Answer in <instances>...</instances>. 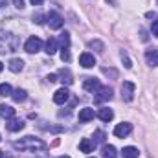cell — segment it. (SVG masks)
<instances>
[{"instance_id": "44dd1931", "label": "cell", "mask_w": 158, "mask_h": 158, "mask_svg": "<svg viewBox=\"0 0 158 158\" xmlns=\"http://www.w3.org/2000/svg\"><path fill=\"white\" fill-rule=\"evenodd\" d=\"M59 44H61L59 50H70V33H68V31H63V33H61Z\"/></svg>"}, {"instance_id": "d6a6232c", "label": "cell", "mask_w": 158, "mask_h": 158, "mask_svg": "<svg viewBox=\"0 0 158 158\" xmlns=\"http://www.w3.org/2000/svg\"><path fill=\"white\" fill-rule=\"evenodd\" d=\"M158 15L156 13H155V11H149V13H147V19H156Z\"/></svg>"}, {"instance_id": "2e32d148", "label": "cell", "mask_w": 158, "mask_h": 158, "mask_svg": "<svg viewBox=\"0 0 158 158\" xmlns=\"http://www.w3.org/2000/svg\"><path fill=\"white\" fill-rule=\"evenodd\" d=\"M98 118L101 119V121H110V119L114 118V112H112V109H109V107H103V109H99V112H98Z\"/></svg>"}, {"instance_id": "5b68a950", "label": "cell", "mask_w": 158, "mask_h": 158, "mask_svg": "<svg viewBox=\"0 0 158 158\" xmlns=\"http://www.w3.org/2000/svg\"><path fill=\"white\" fill-rule=\"evenodd\" d=\"M96 103H103V101H110L112 99V88L110 86H99L96 92Z\"/></svg>"}, {"instance_id": "836d02e7", "label": "cell", "mask_w": 158, "mask_h": 158, "mask_svg": "<svg viewBox=\"0 0 158 158\" xmlns=\"http://www.w3.org/2000/svg\"><path fill=\"white\" fill-rule=\"evenodd\" d=\"M30 2H31V4H33V6H40V4H42V2H44V0H30Z\"/></svg>"}, {"instance_id": "f1b7e54d", "label": "cell", "mask_w": 158, "mask_h": 158, "mask_svg": "<svg viewBox=\"0 0 158 158\" xmlns=\"http://www.w3.org/2000/svg\"><path fill=\"white\" fill-rule=\"evenodd\" d=\"M42 19H46L42 13H37V15H33V22H37V24H42V22H44Z\"/></svg>"}, {"instance_id": "5bb4252c", "label": "cell", "mask_w": 158, "mask_h": 158, "mask_svg": "<svg viewBox=\"0 0 158 158\" xmlns=\"http://www.w3.org/2000/svg\"><path fill=\"white\" fill-rule=\"evenodd\" d=\"M145 61H147V64H151V66H158V50H147L145 52Z\"/></svg>"}, {"instance_id": "d590c367", "label": "cell", "mask_w": 158, "mask_h": 158, "mask_svg": "<svg viewBox=\"0 0 158 158\" xmlns=\"http://www.w3.org/2000/svg\"><path fill=\"white\" fill-rule=\"evenodd\" d=\"M2 70H4V64H2V63H0V72H2Z\"/></svg>"}, {"instance_id": "4fadbf2b", "label": "cell", "mask_w": 158, "mask_h": 158, "mask_svg": "<svg viewBox=\"0 0 158 158\" xmlns=\"http://www.w3.org/2000/svg\"><path fill=\"white\" fill-rule=\"evenodd\" d=\"M90 119H94V109L86 107V109H81V110H79V121H81V123H86V121H90Z\"/></svg>"}, {"instance_id": "52a82bcc", "label": "cell", "mask_w": 158, "mask_h": 158, "mask_svg": "<svg viewBox=\"0 0 158 158\" xmlns=\"http://www.w3.org/2000/svg\"><path fill=\"white\" fill-rule=\"evenodd\" d=\"M68 98H70V92H68V88H59L55 94H53V103H57V105H64L66 101H68Z\"/></svg>"}, {"instance_id": "d4e9b609", "label": "cell", "mask_w": 158, "mask_h": 158, "mask_svg": "<svg viewBox=\"0 0 158 158\" xmlns=\"http://www.w3.org/2000/svg\"><path fill=\"white\" fill-rule=\"evenodd\" d=\"M90 48H96V52H99V53L105 50V46H103L101 40H92V42H90Z\"/></svg>"}, {"instance_id": "cb8c5ba5", "label": "cell", "mask_w": 158, "mask_h": 158, "mask_svg": "<svg viewBox=\"0 0 158 158\" xmlns=\"http://www.w3.org/2000/svg\"><path fill=\"white\" fill-rule=\"evenodd\" d=\"M11 94H13L11 85H9V83H2V85H0V96L6 98V96H11Z\"/></svg>"}, {"instance_id": "8992f818", "label": "cell", "mask_w": 158, "mask_h": 158, "mask_svg": "<svg viewBox=\"0 0 158 158\" xmlns=\"http://www.w3.org/2000/svg\"><path fill=\"white\" fill-rule=\"evenodd\" d=\"M24 50L28 53H37V52L42 50V40L39 37H30V39L26 40V44H24Z\"/></svg>"}, {"instance_id": "f35d334b", "label": "cell", "mask_w": 158, "mask_h": 158, "mask_svg": "<svg viewBox=\"0 0 158 158\" xmlns=\"http://www.w3.org/2000/svg\"><path fill=\"white\" fill-rule=\"evenodd\" d=\"M0 140H2V138H0Z\"/></svg>"}, {"instance_id": "ffe728a7", "label": "cell", "mask_w": 158, "mask_h": 158, "mask_svg": "<svg viewBox=\"0 0 158 158\" xmlns=\"http://www.w3.org/2000/svg\"><path fill=\"white\" fill-rule=\"evenodd\" d=\"M121 156L123 158H138L140 156V151L136 149V147H123V151H121Z\"/></svg>"}, {"instance_id": "7c38bea8", "label": "cell", "mask_w": 158, "mask_h": 158, "mask_svg": "<svg viewBox=\"0 0 158 158\" xmlns=\"http://www.w3.org/2000/svg\"><path fill=\"white\" fill-rule=\"evenodd\" d=\"M6 129H7L9 132H19V131L24 129V121H22V119H13L11 118L6 123Z\"/></svg>"}, {"instance_id": "9a60e30c", "label": "cell", "mask_w": 158, "mask_h": 158, "mask_svg": "<svg viewBox=\"0 0 158 158\" xmlns=\"http://www.w3.org/2000/svg\"><path fill=\"white\" fill-rule=\"evenodd\" d=\"M15 116V109L11 105H0V118H6V119H11Z\"/></svg>"}, {"instance_id": "484cf974", "label": "cell", "mask_w": 158, "mask_h": 158, "mask_svg": "<svg viewBox=\"0 0 158 158\" xmlns=\"http://www.w3.org/2000/svg\"><path fill=\"white\" fill-rule=\"evenodd\" d=\"M94 138H96V140H94L96 143H105V132H103V131H96Z\"/></svg>"}, {"instance_id": "30bf717a", "label": "cell", "mask_w": 158, "mask_h": 158, "mask_svg": "<svg viewBox=\"0 0 158 158\" xmlns=\"http://www.w3.org/2000/svg\"><path fill=\"white\" fill-rule=\"evenodd\" d=\"M99 86H101V85H99V81L96 77H86L83 81V88H85L86 92H96Z\"/></svg>"}, {"instance_id": "8d00e7d4", "label": "cell", "mask_w": 158, "mask_h": 158, "mask_svg": "<svg viewBox=\"0 0 158 158\" xmlns=\"http://www.w3.org/2000/svg\"><path fill=\"white\" fill-rule=\"evenodd\" d=\"M57 158H70V156H66V155H63V156H57Z\"/></svg>"}, {"instance_id": "1f68e13d", "label": "cell", "mask_w": 158, "mask_h": 158, "mask_svg": "<svg viewBox=\"0 0 158 158\" xmlns=\"http://www.w3.org/2000/svg\"><path fill=\"white\" fill-rule=\"evenodd\" d=\"M48 81H50V83H55V81H59L57 74H52V76H48Z\"/></svg>"}, {"instance_id": "277c9868", "label": "cell", "mask_w": 158, "mask_h": 158, "mask_svg": "<svg viewBox=\"0 0 158 158\" xmlns=\"http://www.w3.org/2000/svg\"><path fill=\"white\" fill-rule=\"evenodd\" d=\"M134 92H136V85L134 83H131V81H123L121 83V98L125 101H132Z\"/></svg>"}, {"instance_id": "4dcf8cb0", "label": "cell", "mask_w": 158, "mask_h": 158, "mask_svg": "<svg viewBox=\"0 0 158 158\" xmlns=\"http://www.w3.org/2000/svg\"><path fill=\"white\" fill-rule=\"evenodd\" d=\"M13 6L19 7V9H22L24 7V0H13Z\"/></svg>"}, {"instance_id": "3957f363", "label": "cell", "mask_w": 158, "mask_h": 158, "mask_svg": "<svg viewBox=\"0 0 158 158\" xmlns=\"http://www.w3.org/2000/svg\"><path fill=\"white\" fill-rule=\"evenodd\" d=\"M46 24H48L52 30H61V28H63V24H64V20H63V17H61L59 13L50 11V13L46 15Z\"/></svg>"}, {"instance_id": "74e56055", "label": "cell", "mask_w": 158, "mask_h": 158, "mask_svg": "<svg viewBox=\"0 0 158 158\" xmlns=\"http://www.w3.org/2000/svg\"><path fill=\"white\" fill-rule=\"evenodd\" d=\"M90 158H94V156H90Z\"/></svg>"}, {"instance_id": "4316f807", "label": "cell", "mask_w": 158, "mask_h": 158, "mask_svg": "<svg viewBox=\"0 0 158 158\" xmlns=\"http://www.w3.org/2000/svg\"><path fill=\"white\" fill-rule=\"evenodd\" d=\"M121 61H123L125 68H131V66H132V63H131V59H129V55H127L125 52H121Z\"/></svg>"}, {"instance_id": "603a6c76", "label": "cell", "mask_w": 158, "mask_h": 158, "mask_svg": "<svg viewBox=\"0 0 158 158\" xmlns=\"http://www.w3.org/2000/svg\"><path fill=\"white\" fill-rule=\"evenodd\" d=\"M57 77H63L61 81H63V83H66V85H72V81H74V79H72V76H70V72H68V70H61V72L57 74Z\"/></svg>"}, {"instance_id": "9c48e42d", "label": "cell", "mask_w": 158, "mask_h": 158, "mask_svg": "<svg viewBox=\"0 0 158 158\" xmlns=\"http://www.w3.org/2000/svg\"><path fill=\"white\" fill-rule=\"evenodd\" d=\"M79 64H81L83 68H92V66L96 64V59H94V55H92V53L85 52V53H81V55H79Z\"/></svg>"}, {"instance_id": "e0dca14e", "label": "cell", "mask_w": 158, "mask_h": 158, "mask_svg": "<svg viewBox=\"0 0 158 158\" xmlns=\"http://www.w3.org/2000/svg\"><path fill=\"white\" fill-rule=\"evenodd\" d=\"M7 68H9L11 72L19 74V72L24 68V61H22V59H11V61H9V64H7Z\"/></svg>"}, {"instance_id": "8fae6325", "label": "cell", "mask_w": 158, "mask_h": 158, "mask_svg": "<svg viewBox=\"0 0 158 158\" xmlns=\"http://www.w3.org/2000/svg\"><path fill=\"white\" fill-rule=\"evenodd\" d=\"M79 149H81V153H92L96 149V142L90 140V138H83L79 142Z\"/></svg>"}, {"instance_id": "83f0119b", "label": "cell", "mask_w": 158, "mask_h": 158, "mask_svg": "<svg viewBox=\"0 0 158 158\" xmlns=\"http://www.w3.org/2000/svg\"><path fill=\"white\" fill-rule=\"evenodd\" d=\"M61 59L64 63H68L70 61V50H61Z\"/></svg>"}, {"instance_id": "d6986e66", "label": "cell", "mask_w": 158, "mask_h": 158, "mask_svg": "<svg viewBox=\"0 0 158 158\" xmlns=\"http://www.w3.org/2000/svg\"><path fill=\"white\" fill-rule=\"evenodd\" d=\"M57 50H59V46H57V39L50 37V39L46 40V50H44V52H46L48 55H53Z\"/></svg>"}, {"instance_id": "6da1fadb", "label": "cell", "mask_w": 158, "mask_h": 158, "mask_svg": "<svg viewBox=\"0 0 158 158\" xmlns=\"http://www.w3.org/2000/svg\"><path fill=\"white\" fill-rule=\"evenodd\" d=\"M15 149H20V151H39V149H46L48 145L40 140V138H35V136H24L20 140H17L13 143Z\"/></svg>"}, {"instance_id": "ac0fdd59", "label": "cell", "mask_w": 158, "mask_h": 158, "mask_svg": "<svg viewBox=\"0 0 158 158\" xmlns=\"http://www.w3.org/2000/svg\"><path fill=\"white\" fill-rule=\"evenodd\" d=\"M101 156L103 158H118L116 147H114V145H103V149H101Z\"/></svg>"}, {"instance_id": "ba28073f", "label": "cell", "mask_w": 158, "mask_h": 158, "mask_svg": "<svg viewBox=\"0 0 158 158\" xmlns=\"http://www.w3.org/2000/svg\"><path fill=\"white\" fill-rule=\"evenodd\" d=\"M131 131H132V125L131 123H119V125L114 127V136L116 138H125V136L131 134Z\"/></svg>"}, {"instance_id": "7a4b0ae2", "label": "cell", "mask_w": 158, "mask_h": 158, "mask_svg": "<svg viewBox=\"0 0 158 158\" xmlns=\"http://www.w3.org/2000/svg\"><path fill=\"white\" fill-rule=\"evenodd\" d=\"M20 40L11 31H0V53H13L19 50Z\"/></svg>"}, {"instance_id": "e575fe53", "label": "cell", "mask_w": 158, "mask_h": 158, "mask_svg": "<svg viewBox=\"0 0 158 158\" xmlns=\"http://www.w3.org/2000/svg\"><path fill=\"white\" fill-rule=\"evenodd\" d=\"M0 158H9V155H6L4 151H0Z\"/></svg>"}, {"instance_id": "f546056e", "label": "cell", "mask_w": 158, "mask_h": 158, "mask_svg": "<svg viewBox=\"0 0 158 158\" xmlns=\"http://www.w3.org/2000/svg\"><path fill=\"white\" fill-rule=\"evenodd\" d=\"M151 33H153V37H158V20L153 22V26H151Z\"/></svg>"}, {"instance_id": "7402d4cb", "label": "cell", "mask_w": 158, "mask_h": 158, "mask_svg": "<svg viewBox=\"0 0 158 158\" xmlns=\"http://www.w3.org/2000/svg\"><path fill=\"white\" fill-rule=\"evenodd\" d=\"M11 98H13V101H15V103H22V101H24L28 96H26V90H22V88H17V90H13Z\"/></svg>"}]
</instances>
